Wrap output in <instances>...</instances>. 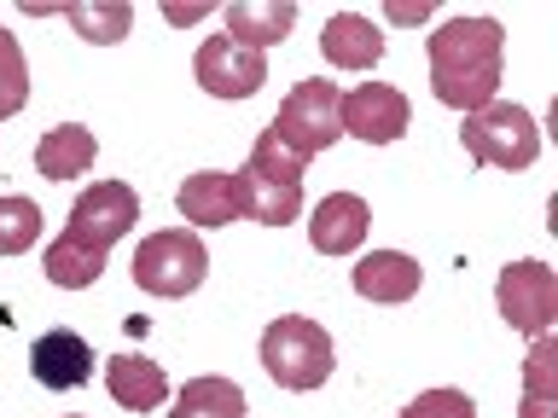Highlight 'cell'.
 I'll return each mask as SVG.
<instances>
[{
	"label": "cell",
	"instance_id": "6da1fadb",
	"mask_svg": "<svg viewBox=\"0 0 558 418\" xmlns=\"http://www.w3.org/2000/svg\"><path fill=\"white\" fill-rule=\"evenodd\" d=\"M500 59H506V29L495 17H453L430 35V87L453 111H483L500 94Z\"/></svg>",
	"mask_w": 558,
	"mask_h": 418
},
{
	"label": "cell",
	"instance_id": "7a4b0ae2",
	"mask_svg": "<svg viewBox=\"0 0 558 418\" xmlns=\"http://www.w3.org/2000/svg\"><path fill=\"white\" fill-rule=\"evenodd\" d=\"M239 186V216H251L262 226H291L303 209V157L279 146L274 128H262L251 163L233 174Z\"/></svg>",
	"mask_w": 558,
	"mask_h": 418
},
{
	"label": "cell",
	"instance_id": "3957f363",
	"mask_svg": "<svg viewBox=\"0 0 558 418\" xmlns=\"http://www.w3.org/2000/svg\"><path fill=\"white\" fill-rule=\"evenodd\" d=\"M262 366L279 390H320L338 366V348H331L326 325L303 320V314H279V320L262 331Z\"/></svg>",
	"mask_w": 558,
	"mask_h": 418
},
{
	"label": "cell",
	"instance_id": "277c9868",
	"mask_svg": "<svg viewBox=\"0 0 558 418\" xmlns=\"http://www.w3.org/2000/svg\"><path fill=\"white\" fill-rule=\"evenodd\" d=\"M460 139H465V151L488 169H530L541 157L535 116L523 111V104H506V99H488L483 111H471Z\"/></svg>",
	"mask_w": 558,
	"mask_h": 418
},
{
	"label": "cell",
	"instance_id": "5b68a950",
	"mask_svg": "<svg viewBox=\"0 0 558 418\" xmlns=\"http://www.w3.org/2000/svg\"><path fill=\"white\" fill-rule=\"evenodd\" d=\"M338 104H343V87L338 82H326V76H314V82H296L286 104H279V116L268 122V128L279 134V146L296 151L308 163L314 151H326L331 139L343 134V122H338Z\"/></svg>",
	"mask_w": 558,
	"mask_h": 418
},
{
	"label": "cell",
	"instance_id": "8992f818",
	"mask_svg": "<svg viewBox=\"0 0 558 418\" xmlns=\"http://www.w3.org/2000/svg\"><path fill=\"white\" fill-rule=\"evenodd\" d=\"M134 221H140V198H134V186L129 181H99V186H87L76 204H70V221H64V244H76V250L87 256H105L111 261V244L122 233H134Z\"/></svg>",
	"mask_w": 558,
	"mask_h": 418
},
{
	"label": "cell",
	"instance_id": "52a82bcc",
	"mask_svg": "<svg viewBox=\"0 0 558 418\" xmlns=\"http://www.w3.org/2000/svg\"><path fill=\"white\" fill-rule=\"evenodd\" d=\"M209 273V250L198 233H151L134 250V285L151 296H192Z\"/></svg>",
	"mask_w": 558,
	"mask_h": 418
},
{
	"label": "cell",
	"instance_id": "ba28073f",
	"mask_svg": "<svg viewBox=\"0 0 558 418\" xmlns=\"http://www.w3.org/2000/svg\"><path fill=\"white\" fill-rule=\"evenodd\" d=\"M495 303L518 337H547L558 320V273L547 261H512L495 285Z\"/></svg>",
	"mask_w": 558,
	"mask_h": 418
},
{
	"label": "cell",
	"instance_id": "9c48e42d",
	"mask_svg": "<svg viewBox=\"0 0 558 418\" xmlns=\"http://www.w3.org/2000/svg\"><path fill=\"white\" fill-rule=\"evenodd\" d=\"M192 76H198L204 94L216 99H251L262 82H268V59L256 47H239L233 35H209L192 59Z\"/></svg>",
	"mask_w": 558,
	"mask_h": 418
},
{
	"label": "cell",
	"instance_id": "30bf717a",
	"mask_svg": "<svg viewBox=\"0 0 558 418\" xmlns=\"http://www.w3.org/2000/svg\"><path fill=\"white\" fill-rule=\"evenodd\" d=\"M408 94L390 82H361V87H343V104H338V122L343 134L366 139V146H390V139L408 134Z\"/></svg>",
	"mask_w": 558,
	"mask_h": 418
},
{
	"label": "cell",
	"instance_id": "8fae6325",
	"mask_svg": "<svg viewBox=\"0 0 558 418\" xmlns=\"http://www.w3.org/2000/svg\"><path fill=\"white\" fill-rule=\"evenodd\" d=\"M366 233H373V209H366V198H355V192H331V198L314 209V221H308V244L320 256L361 250Z\"/></svg>",
	"mask_w": 558,
	"mask_h": 418
},
{
	"label": "cell",
	"instance_id": "7c38bea8",
	"mask_svg": "<svg viewBox=\"0 0 558 418\" xmlns=\"http://www.w3.org/2000/svg\"><path fill=\"white\" fill-rule=\"evenodd\" d=\"M29 372L47 383V390H76V383L94 378V348H87L82 331H47L29 348Z\"/></svg>",
	"mask_w": 558,
	"mask_h": 418
},
{
	"label": "cell",
	"instance_id": "4fadbf2b",
	"mask_svg": "<svg viewBox=\"0 0 558 418\" xmlns=\"http://www.w3.org/2000/svg\"><path fill=\"white\" fill-rule=\"evenodd\" d=\"M355 291L366 296V303H413L418 285H425V268H418L413 256L401 250H373L366 261H355Z\"/></svg>",
	"mask_w": 558,
	"mask_h": 418
},
{
	"label": "cell",
	"instance_id": "5bb4252c",
	"mask_svg": "<svg viewBox=\"0 0 558 418\" xmlns=\"http://www.w3.org/2000/svg\"><path fill=\"white\" fill-rule=\"evenodd\" d=\"M24 12L29 17H47V12H64L70 17V29L82 35V41H94V47H117L122 35H129L134 24V7H122V0H70V7H52V0H24Z\"/></svg>",
	"mask_w": 558,
	"mask_h": 418
},
{
	"label": "cell",
	"instance_id": "9a60e30c",
	"mask_svg": "<svg viewBox=\"0 0 558 418\" xmlns=\"http://www.w3.org/2000/svg\"><path fill=\"white\" fill-rule=\"evenodd\" d=\"M105 390H111L117 407H129V413H151V407H163L169 378L157 372V366H151L146 355H111V360H105Z\"/></svg>",
	"mask_w": 558,
	"mask_h": 418
},
{
	"label": "cell",
	"instance_id": "2e32d148",
	"mask_svg": "<svg viewBox=\"0 0 558 418\" xmlns=\"http://www.w3.org/2000/svg\"><path fill=\"white\" fill-rule=\"evenodd\" d=\"M320 52L343 70H373L384 59V35L373 29V17L338 12V17H326V29H320Z\"/></svg>",
	"mask_w": 558,
	"mask_h": 418
},
{
	"label": "cell",
	"instance_id": "e0dca14e",
	"mask_svg": "<svg viewBox=\"0 0 558 418\" xmlns=\"http://www.w3.org/2000/svg\"><path fill=\"white\" fill-rule=\"evenodd\" d=\"M296 24V7L291 0H233L227 7V29L221 35H233L239 47H274V41H286Z\"/></svg>",
	"mask_w": 558,
	"mask_h": 418
},
{
	"label": "cell",
	"instance_id": "ac0fdd59",
	"mask_svg": "<svg viewBox=\"0 0 558 418\" xmlns=\"http://www.w3.org/2000/svg\"><path fill=\"white\" fill-rule=\"evenodd\" d=\"M174 204H181V216L192 226H227L239 216V186H233V174L204 169V174H186V186L174 192Z\"/></svg>",
	"mask_w": 558,
	"mask_h": 418
},
{
	"label": "cell",
	"instance_id": "d6986e66",
	"mask_svg": "<svg viewBox=\"0 0 558 418\" xmlns=\"http://www.w3.org/2000/svg\"><path fill=\"white\" fill-rule=\"evenodd\" d=\"M94 151H99V139L87 134L82 122H64V128L35 139V169H41L47 181H76V174L94 169Z\"/></svg>",
	"mask_w": 558,
	"mask_h": 418
},
{
	"label": "cell",
	"instance_id": "ffe728a7",
	"mask_svg": "<svg viewBox=\"0 0 558 418\" xmlns=\"http://www.w3.org/2000/svg\"><path fill=\"white\" fill-rule=\"evenodd\" d=\"M174 418H244V390L233 378H192L174 401Z\"/></svg>",
	"mask_w": 558,
	"mask_h": 418
},
{
	"label": "cell",
	"instance_id": "44dd1931",
	"mask_svg": "<svg viewBox=\"0 0 558 418\" xmlns=\"http://www.w3.org/2000/svg\"><path fill=\"white\" fill-rule=\"evenodd\" d=\"M47 279L64 285V291H87L94 279H105V256H87V250H76V244L52 238L47 244Z\"/></svg>",
	"mask_w": 558,
	"mask_h": 418
},
{
	"label": "cell",
	"instance_id": "7402d4cb",
	"mask_svg": "<svg viewBox=\"0 0 558 418\" xmlns=\"http://www.w3.org/2000/svg\"><path fill=\"white\" fill-rule=\"evenodd\" d=\"M35 238H41V209L29 198L0 192V256H24Z\"/></svg>",
	"mask_w": 558,
	"mask_h": 418
},
{
	"label": "cell",
	"instance_id": "603a6c76",
	"mask_svg": "<svg viewBox=\"0 0 558 418\" xmlns=\"http://www.w3.org/2000/svg\"><path fill=\"white\" fill-rule=\"evenodd\" d=\"M29 104V64L12 29H0V116H17Z\"/></svg>",
	"mask_w": 558,
	"mask_h": 418
},
{
	"label": "cell",
	"instance_id": "cb8c5ba5",
	"mask_svg": "<svg viewBox=\"0 0 558 418\" xmlns=\"http://www.w3.org/2000/svg\"><path fill=\"white\" fill-rule=\"evenodd\" d=\"M523 401H558V343L530 337V360H523Z\"/></svg>",
	"mask_w": 558,
	"mask_h": 418
},
{
	"label": "cell",
	"instance_id": "d4e9b609",
	"mask_svg": "<svg viewBox=\"0 0 558 418\" xmlns=\"http://www.w3.org/2000/svg\"><path fill=\"white\" fill-rule=\"evenodd\" d=\"M401 418H477V401L465 390H425L401 407Z\"/></svg>",
	"mask_w": 558,
	"mask_h": 418
},
{
	"label": "cell",
	"instance_id": "484cf974",
	"mask_svg": "<svg viewBox=\"0 0 558 418\" xmlns=\"http://www.w3.org/2000/svg\"><path fill=\"white\" fill-rule=\"evenodd\" d=\"M430 17V0H396L390 7V24H425Z\"/></svg>",
	"mask_w": 558,
	"mask_h": 418
},
{
	"label": "cell",
	"instance_id": "4316f807",
	"mask_svg": "<svg viewBox=\"0 0 558 418\" xmlns=\"http://www.w3.org/2000/svg\"><path fill=\"white\" fill-rule=\"evenodd\" d=\"M163 17L169 24H198V17H209V7L204 0H192V7H163Z\"/></svg>",
	"mask_w": 558,
	"mask_h": 418
},
{
	"label": "cell",
	"instance_id": "83f0119b",
	"mask_svg": "<svg viewBox=\"0 0 558 418\" xmlns=\"http://www.w3.org/2000/svg\"><path fill=\"white\" fill-rule=\"evenodd\" d=\"M518 418H558V401H523Z\"/></svg>",
	"mask_w": 558,
	"mask_h": 418
},
{
	"label": "cell",
	"instance_id": "f1b7e54d",
	"mask_svg": "<svg viewBox=\"0 0 558 418\" xmlns=\"http://www.w3.org/2000/svg\"><path fill=\"white\" fill-rule=\"evenodd\" d=\"M64 418H82V413H64Z\"/></svg>",
	"mask_w": 558,
	"mask_h": 418
}]
</instances>
